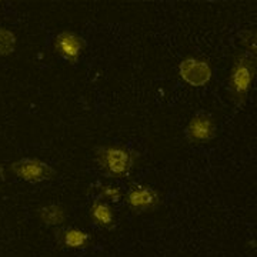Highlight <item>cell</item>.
<instances>
[{"instance_id": "cell-7", "label": "cell", "mask_w": 257, "mask_h": 257, "mask_svg": "<svg viewBox=\"0 0 257 257\" xmlns=\"http://www.w3.org/2000/svg\"><path fill=\"white\" fill-rule=\"evenodd\" d=\"M53 49L57 55L70 64H76L86 49V42L80 35L72 30L60 32L53 40Z\"/></svg>"}, {"instance_id": "cell-13", "label": "cell", "mask_w": 257, "mask_h": 257, "mask_svg": "<svg viewBox=\"0 0 257 257\" xmlns=\"http://www.w3.org/2000/svg\"><path fill=\"white\" fill-rule=\"evenodd\" d=\"M240 39H241V45L246 49L244 52H247L250 55L256 56V30H254V29L243 30V32L240 33Z\"/></svg>"}, {"instance_id": "cell-8", "label": "cell", "mask_w": 257, "mask_h": 257, "mask_svg": "<svg viewBox=\"0 0 257 257\" xmlns=\"http://www.w3.org/2000/svg\"><path fill=\"white\" fill-rule=\"evenodd\" d=\"M56 240L63 248L70 250H86L92 246V234L76 227H64L56 230Z\"/></svg>"}, {"instance_id": "cell-2", "label": "cell", "mask_w": 257, "mask_h": 257, "mask_svg": "<svg viewBox=\"0 0 257 257\" xmlns=\"http://www.w3.org/2000/svg\"><path fill=\"white\" fill-rule=\"evenodd\" d=\"M256 56L250 55L247 52H237L233 59V64L227 79L230 99L237 107H243L247 100L248 93L251 90V86L256 79Z\"/></svg>"}, {"instance_id": "cell-5", "label": "cell", "mask_w": 257, "mask_h": 257, "mask_svg": "<svg viewBox=\"0 0 257 257\" xmlns=\"http://www.w3.org/2000/svg\"><path fill=\"white\" fill-rule=\"evenodd\" d=\"M184 136L190 145H204L209 143L217 136V124L216 120L209 113L200 111L194 114L189 124L186 126Z\"/></svg>"}, {"instance_id": "cell-11", "label": "cell", "mask_w": 257, "mask_h": 257, "mask_svg": "<svg viewBox=\"0 0 257 257\" xmlns=\"http://www.w3.org/2000/svg\"><path fill=\"white\" fill-rule=\"evenodd\" d=\"M97 194H99V199L111 203H119L123 197L121 189L119 186H114V184L97 183Z\"/></svg>"}, {"instance_id": "cell-12", "label": "cell", "mask_w": 257, "mask_h": 257, "mask_svg": "<svg viewBox=\"0 0 257 257\" xmlns=\"http://www.w3.org/2000/svg\"><path fill=\"white\" fill-rule=\"evenodd\" d=\"M16 36L9 29L0 28V56H9L16 49Z\"/></svg>"}, {"instance_id": "cell-1", "label": "cell", "mask_w": 257, "mask_h": 257, "mask_svg": "<svg viewBox=\"0 0 257 257\" xmlns=\"http://www.w3.org/2000/svg\"><path fill=\"white\" fill-rule=\"evenodd\" d=\"M139 153L124 145H101L94 149V160L103 176L124 179L135 169Z\"/></svg>"}, {"instance_id": "cell-9", "label": "cell", "mask_w": 257, "mask_h": 257, "mask_svg": "<svg viewBox=\"0 0 257 257\" xmlns=\"http://www.w3.org/2000/svg\"><path fill=\"white\" fill-rule=\"evenodd\" d=\"M89 217L94 226L100 227L104 230H114L117 227V220H116V214L111 209V206L107 202L101 200V199H94L89 209Z\"/></svg>"}, {"instance_id": "cell-4", "label": "cell", "mask_w": 257, "mask_h": 257, "mask_svg": "<svg viewBox=\"0 0 257 257\" xmlns=\"http://www.w3.org/2000/svg\"><path fill=\"white\" fill-rule=\"evenodd\" d=\"M10 170L20 180H25L29 183L50 182L57 176V172L52 166L33 157H23L18 162L12 163Z\"/></svg>"}, {"instance_id": "cell-14", "label": "cell", "mask_w": 257, "mask_h": 257, "mask_svg": "<svg viewBox=\"0 0 257 257\" xmlns=\"http://www.w3.org/2000/svg\"><path fill=\"white\" fill-rule=\"evenodd\" d=\"M3 179H5V170H3V167L0 166V182H3Z\"/></svg>"}, {"instance_id": "cell-6", "label": "cell", "mask_w": 257, "mask_h": 257, "mask_svg": "<svg viewBox=\"0 0 257 257\" xmlns=\"http://www.w3.org/2000/svg\"><path fill=\"white\" fill-rule=\"evenodd\" d=\"M211 66L204 59L197 57H186L179 66V74L189 86L193 87H202L210 82Z\"/></svg>"}, {"instance_id": "cell-10", "label": "cell", "mask_w": 257, "mask_h": 257, "mask_svg": "<svg viewBox=\"0 0 257 257\" xmlns=\"http://www.w3.org/2000/svg\"><path fill=\"white\" fill-rule=\"evenodd\" d=\"M37 217L47 227H59L67 220V211L62 204H47L37 210Z\"/></svg>"}, {"instance_id": "cell-3", "label": "cell", "mask_w": 257, "mask_h": 257, "mask_svg": "<svg viewBox=\"0 0 257 257\" xmlns=\"http://www.w3.org/2000/svg\"><path fill=\"white\" fill-rule=\"evenodd\" d=\"M162 202V194L149 184L133 183L128 186L126 204L135 214L152 213L160 207Z\"/></svg>"}]
</instances>
